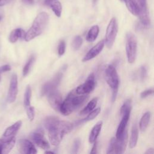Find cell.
<instances>
[{"instance_id":"1","label":"cell","mask_w":154,"mask_h":154,"mask_svg":"<svg viewBox=\"0 0 154 154\" xmlns=\"http://www.w3.org/2000/svg\"><path fill=\"white\" fill-rule=\"evenodd\" d=\"M43 124L48 131L50 143L54 146H58L64 135L73 129V125L70 122L62 120L54 116L46 117Z\"/></svg>"},{"instance_id":"2","label":"cell","mask_w":154,"mask_h":154,"mask_svg":"<svg viewBox=\"0 0 154 154\" xmlns=\"http://www.w3.org/2000/svg\"><path fill=\"white\" fill-rule=\"evenodd\" d=\"M86 94H78L75 90L70 91L60 106V111L64 116H69L78 109L88 99Z\"/></svg>"},{"instance_id":"3","label":"cell","mask_w":154,"mask_h":154,"mask_svg":"<svg viewBox=\"0 0 154 154\" xmlns=\"http://www.w3.org/2000/svg\"><path fill=\"white\" fill-rule=\"evenodd\" d=\"M48 21V14L46 12L40 13L34 20L31 28L25 32V40L29 42L40 35L46 27Z\"/></svg>"},{"instance_id":"4","label":"cell","mask_w":154,"mask_h":154,"mask_svg":"<svg viewBox=\"0 0 154 154\" xmlns=\"http://www.w3.org/2000/svg\"><path fill=\"white\" fill-rule=\"evenodd\" d=\"M128 131L126 129H125L123 134L120 138H112L110 140L106 153H123L126 150V147L128 143Z\"/></svg>"},{"instance_id":"5","label":"cell","mask_w":154,"mask_h":154,"mask_svg":"<svg viewBox=\"0 0 154 154\" xmlns=\"http://www.w3.org/2000/svg\"><path fill=\"white\" fill-rule=\"evenodd\" d=\"M126 52L128 62L131 64L134 63L137 57V42L135 36L132 32H128L126 35Z\"/></svg>"},{"instance_id":"6","label":"cell","mask_w":154,"mask_h":154,"mask_svg":"<svg viewBox=\"0 0 154 154\" xmlns=\"http://www.w3.org/2000/svg\"><path fill=\"white\" fill-rule=\"evenodd\" d=\"M118 32V23L116 17H112L107 26L104 42L106 47L111 49L115 42Z\"/></svg>"},{"instance_id":"7","label":"cell","mask_w":154,"mask_h":154,"mask_svg":"<svg viewBox=\"0 0 154 154\" xmlns=\"http://www.w3.org/2000/svg\"><path fill=\"white\" fill-rule=\"evenodd\" d=\"M105 79L106 83L112 90H118L119 78L114 66L109 64L105 70Z\"/></svg>"},{"instance_id":"8","label":"cell","mask_w":154,"mask_h":154,"mask_svg":"<svg viewBox=\"0 0 154 154\" xmlns=\"http://www.w3.org/2000/svg\"><path fill=\"white\" fill-rule=\"evenodd\" d=\"M138 7V13L137 16L139 17L141 25L144 28H149L150 25V20L147 9L146 0H137Z\"/></svg>"},{"instance_id":"9","label":"cell","mask_w":154,"mask_h":154,"mask_svg":"<svg viewBox=\"0 0 154 154\" xmlns=\"http://www.w3.org/2000/svg\"><path fill=\"white\" fill-rule=\"evenodd\" d=\"M96 85L95 76L94 73H90L85 81L79 85L75 90L78 94H87L92 91Z\"/></svg>"},{"instance_id":"10","label":"cell","mask_w":154,"mask_h":154,"mask_svg":"<svg viewBox=\"0 0 154 154\" xmlns=\"http://www.w3.org/2000/svg\"><path fill=\"white\" fill-rule=\"evenodd\" d=\"M62 78V73L59 72L57 73L54 77L50 81L46 82L42 87L41 94L42 96L47 95L50 92L57 89V87L60 83Z\"/></svg>"},{"instance_id":"11","label":"cell","mask_w":154,"mask_h":154,"mask_svg":"<svg viewBox=\"0 0 154 154\" xmlns=\"http://www.w3.org/2000/svg\"><path fill=\"white\" fill-rule=\"evenodd\" d=\"M30 138L36 146L44 150H48L49 149L50 146L43 135V132L41 129L35 131L30 134Z\"/></svg>"},{"instance_id":"12","label":"cell","mask_w":154,"mask_h":154,"mask_svg":"<svg viewBox=\"0 0 154 154\" xmlns=\"http://www.w3.org/2000/svg\"><path fill=\"white\" fill-rule=\"evenodd\" d=\"M17 149L20 153L24 154H35L37 152L32 143L26 139H20L18 141Z\"/></svg>"},{"instance_id":"13","label":"cell","mask_w":154,"mask_h":154,"mask_svg":"<svg viewBox=\"0 0 154 154\" xmlns=\"http://www.w3.org/2000/svg\"><path fill=\"white\" fill-rule=\"evenodd\" d=\"M46 96L51 107L55 111H60V106L63 102L61 93L56 89L48 93Z\"/></svg>"},{"instance_id":"14","label":"cell","mask_w":154,"mask_h":154,"mask_svg":"<svg viewBox=\"0 0 154 154\" xmlns=\"http://www.w3.org/2000/svg\"><path fill=\"white\" fill-rule=\"evenodd\" d=\"M17 76L16 74H13L11 76L8 92L7 94V101L9 103H13L15 101L17 94Z\"/></svg>"},{"instance_id":"15","label":"cell","mask_w":154,"mask_h":154,"mask_svg":"<svg viewBox=\"0 0 154 154\" xmlns=\"http://www.w3.org/2000/svg\"><path fill=\"white\" fill-rule=\"evenodd\" d=\"M104 45V40H102L100 42H99L96 45H95L92 48H91L88 51V52L85 55V56L82 58V61L86 62L96 57L102 51Z\"/></svg>"},{"instance_id":"16","label":"cell","mask_w":154,"mask_h":154,"mask_svg":"<svg viewBox=\"0 0 154 154\" xmlns=\"http://www.w3.org/2000/svg\"><path fill=\"white\" fill-rule=\"evenodd\" d=\"M130 113H131V110H128V111H126L125 112H124L122 115V120L119 123V125L117 128V130L116 134V138H120L123 134L124 131H125L126 125H127L128 120L129 119Z\"/></svg>"},{"instance_id":"17","label":"cell","mask_w":154,"mask_h":154,"mask_svg":"<svg viewBox=\"0 0 154 154\" xmlns=\"http://www.w3.org/2000/svg\"><path fill=\"white\" fill-rule=\"evenodd\" d=\"M22 122L21 120H19L9 126L6 129L3 134V139H10L15 136L16 133L18 132L22 126Z\"/></svg>"},{"instance_id":"18","label":"cell","mask_w":154,"mask_h":154,"mask_svg":"<svg viewBox=\"0 0 154 154\" xmlns=\"http://www.w3.org/2000/svg\"><path fill=\"white\" fill-rule=\"evenodd\" d=\"M43 5L50 7L57 17H60L61 16L62 6L61 3L58 0H46Z\"/></svg>"},{"instance_id":"19","label":"cell","mask_w":154,"mask_h":154,"mask_svg":"<svg viewBox=\"0 0 154 154\" xmlns=\"http://www.w3.org/2000/svg\"><path fill=\"white\" fill-rule=\"evenodd\" d=\"M102 126V122L100 121V122H97L92 128V129L90 133L89 138H88L89 142L91 144L93 143L94 141H96V140L100 134V132L101 131Z\"/></svg>"},{"instance_id":"20","label":"cell","mask_w":154,"mask_h":154,"mask_svg":"<svg viewBox=\"0 0 154 154\" xmlns=\"http://www.w3.org/2000/svg\"><path fill=\"white\" fill-rule=\"evenodd\" d=\"M3 143L2 146V152L1 154L8 153L14 147L16 143L15 137L11 138L10 139H3Z\"/></svg>"},{"instance_id":"21","label":"cell","mask_w":154,"mask_h":154,"mask_svg":"<svg viewBox=\"0 0 154 154\" xmlns=\"http://www.w3.org/2000/svg\"><path fill=\"white\" fill-rule=\"evenodd\" d=\"M25 32L21 28H16L13 29L10 35H9V41L13 43L17 41L19 38H25Z\"/></svg>"},{"instance_id":"22","label":"cell","mask_w":154,"mask_h":154,"mask_svg":"<svg viewBox=\"0 0 154 154\" xmlns=\"http://www.w3.org/2000/svg\"><path fill=\"white\" fill-rule=\"evenodd\" d=\"M138 138V129L137 125L135 124L132 126L131 132V137L129 140V147L130 148L132 149L134 148L137 143Z\"/></svg>"},{"instance_id":"23","label":"cell","mask_w":154,"mask_h":154,"mask_svg":"<svg viewBox=\"0 0 154 154\" xmlns=\"http://www.w3.org/2000/svg\"><path fill=\"white\" fill-rule=\"evenodd\" d=\"M99 28L97 25H94L90 28L86 36V40L89 42H94L98 36Z\"/></svg>"},{"instance_id":"24","label":"cell","mask_w":154,"mask_h":154,"mask_svg":"<svg viewBox=\"0 0 154 154\" xmlns=\"http://www.w3.org/2000/svg\"><path fill=\"white\" fill-rule=\"evenodd\" d=\"M150 116H151L150 112L149 111H147L145 112L141 117L139 123V127L141 131L143 132L147 129L149 123L150 122Z\"/></svg>"},{"instance_id":"25","label":"cell","mask_w":154,"mask_h":154,"mask_svg":"<svg viewBox=\"0 0 154 154\" xmlns=\"http://www.w3.org/2000/svg\"><path fill=\"white\" fill-rule=\"evenodd\" d=\"M123 1V0H122ZM128 10L134 15L137 16L138 13V7L135 0H123Z\"/></svg>"},{"instance_id":"26","label":"cell","mask_w":154,"mask_h":154,"mask_svg":"<svg viewBox=\"0 0 154 154\" xmlns=\"http://www.w3.org/2000/svg\"><path fill=\"white\" fill-rule=\"evenodd\" d=\"M97 103V98L94 97L91 100H90L87 105L84 108V109L80 112L81 115H86L88 114L90 112L93 111L94 108L96 107Z\"/></svg>"},{"instance_id":"27","label":"cell","mask_w":154,"mask_h":154,"mask_svg":"<svg viewBox=\"0 0 154 154\" xmlns=\"http://www.w3.org/2000/svg\"><path fill=\"white\" fill-rule=\"evenodd\" d=\"M31 88L29 85H28L26 87L24 97H23V105L26 108L31 106Z\"/></svg>"},{"instance_id":"28","label":"cell","mask_w":154,"mask_h":154,"mask_svg":"<svg viewBox=\"0 0 154 154\" xmlns=\"http://www.w3.org/2000/svg\"><path fill=\"white\" fill-rule=\"evenodd\" d=\"M35 61V57L34 55H31L29 58L28 59V61L26 63L25 65L24 66L23 68V70H22V73H23V76H26L28 73L30 71L31 67L32 66V65L33 64L34 62Z\"/></svg>"},{"instance_id":"29","label":"cell","mask_w":154,"mask_h":154,"mask_svg":"<svg viewBox=\"0 0 154 154\" xmlns=\"http://www.w3.org/2000/svg\"><path fill=\"white\" fill-rule=\"evenodd\" d=\"M100 108H97L95 109H93V111H91V112H90L88 113V114L87 115V116L85 118L81 120H82L81 122H88V121L93 120L98 116V114L100 113Z\"/></svg>"},{"instance_id":"30","label":"cell","mask_w":154,"mask_h":154,"mask_svg":"<svg viewBox=\"0 0 154 154\" xmlns=\"http://www.w3.org/2000/svg\"><path fill=\"white\" fill-rule=\"evenodd\" d=\"M82 44V38L80 35H76L72 41V47L74 50H78Z\"/></svg>"},{"instance_id":"31","label":"cell","mask_w":154,"mask_h":154,"mask_svg":"<svg viewBox=\"0 0 154 154\" xmlns=\"http://www.w3.org/2000/svg\"><path fill=\"white\" fill-rule=\"evenodd\" d=\"M131 109V101L130 99H128L124 102V103L122 105L120 108V114L122 115L126 111Z\"/></svg>"},{"instance_id":"32","label":"cell","mask_w":154,"mask_h":154,"mask_svg":"<svg viewBox=\"0 0 154 154\" xmlns=\"http://www.w3.org/2000/svg\"><path fill=\"white\" fill-rule=\"evenodd\" d=\"M25 109H26V114H27L28 119L30 121H32L34 119V115H35L34 108L31 106H29L26 108Z\"/></svg>"},{"instance_id":"33","label":"cell","mask_w":154,"mask_h":154,"mask_svg":"<svg viewBox=\"0 0 154 154\" xmlns=\"http://www.w3.org/2000/svg\"><path fill=\"white\" fill-rule=\"evenodd\" d=\"M66 51V43L64 40H61L58 46V53L59 55H63Z\"/></svg>"},{"instance_id":"34","label":"cell","mask_w":154,"mask_h":154,"mask_svg":"<svg viewBox=\"0 0 154 154\" xmlns=\"http://www.w3.org/2000/svg\"><path fill=\"white\" fill-rule=\"evenodd\" d=\"M81 144V141L80 140L77 138L75 139V141H73V144L72 146V153H76L78 152V150L79 149Z\"/></svg>"},{"instance_id":"35","label":"cell","mask_w":154,"mask_h":154,"mask_svg":"<svg viewBox=\"0 0 154 154\" xmlns=\"http://www.w3.org/2000/svg\"><path fill=\"white\" fill-rule=\"evenodd\" d=\"M147 76V69L145 66H141L139 70L138 76L140 80L143 81Z\"/></svg>"},{"instance_id":"36","label":"cell","mask_w":154,"mask_h":154,"mask_svg":"<svg viewBox=\"0 0 154 154\" xmlns=\"http://www.w3.org/2000/svg\"><path fill=\"white\" fill-rule=\"evenodd\" d=\"M153 93V90L152 89H148L146 90L143 91V92H141V93L140 94V97L141 98H146L147 96L152 94Z\"/></svg>"},{"instance_id":"37","label":"cell","mask_w":154,"mask_h":154,"mask_svg":"<svg viewBox=\"0 0 154 154\" xmlns=\"http://www.w3.org/2000/svg\"><path fill=\"white\" fill-rule=\"evenodd\" d=\"M11 70V67L8 64L4 65L1 67H0V73H2L5 72H8Z\"/></svg>"},{"instance_id":"38","label":"cell","mask_w":154,"mask_h":154,"mask_svg":"<svg viewBox=\"0 0 154 154\" xmlns=\"http://www.w3.org/2000/svg\"><path fill=\"white\" fill-rule=\"evenodd\" d=\"M94 144L93 146V147L90 151V153H97V142L96 141H94Z\"/></svg>"},{"instance_id":"39","label":"cell","mask_w":154,"mask_h":154,"mask_svg":"<svg viewBox=\"0 0 154 154\" xmlns=\"http://www.w3.org/2000/svg\"><path fill=\"white\" fill-rule=\"evenodd\" d=\"M13 1V0H0V7L5 5Z\"/></svg>"},{"instance_id":"40","label":"cell","mask_w":154,"mask_h":154,"mask_svg":"<svg viewBox=\"0 0 154 154\" xmlns=\"http://www.w3.org/2000/svg\"><path fill=\"white\" fill-rule=\"evenodd\" d=\"M22 2L26 5H32L34 3V0H22Z\"/></svg>"},{"instance_id":"41","label":"cell","mask_w":154,"mask_h":154,"mask_svg":"<svg viewBox=\"0 0 154 154\" xmlns=\"http://www.w3.org/2000/svg\"><path fill=\"white\" fill-rule=\"evenodd\" d=\"M154 151H153V148H150V149H148L147 150L146 152H145V154H152V153H153Z\"/></svg>"},{"instance_id":"42","label":"cell","mask_w":154,"mask_h":154,"mask_svg":"<svg viewBox=\"0 0 154 154\" xmlns=\"http://www.w3.org/2000/svg\"><path fill=\"white\" fill-rule=\"evenodd\" d=\"M2 143H3V140H2V139H1V138H0V154H1V152H2Z\"/></svg>"},{"instance_id":"43","label":"cell","mask_w":154,"mask_h":154,"mask_svg":"<svg viewBox=\"0 0 154 154\" xmlns=\"http://www.w3.org/2000/svg\"><path fill=\"white\" fill-rule=\"evenodd\" d=\"M38 2H39L40 4H42L43 5V4H44V2H45L46 0H38Z\"/></svg>"},{"instance_id":"44","label":"cell","mask_w":154,"mask_h":154,"mask_svg":"<svg viewBox=\"0 0 154 154\" xmlns=\"http://www.w3.org/2000/svg\"><path fill=\"white\" fill-rule=\"evenodd\" d=\"M45 153H54V152H53V151H50V150H48V151L45 152Z\"/></svg>"},{"instance_id":"45","label":"cell","mask_w":154,"mask_h":154,"mask_svg":"<svg viewBox=\"0 0 154 154\" xmlns=\"http://www.w3.org/2000/svg\"><path fill=\"white\" fill-rule=\"evenodd\" d=\"M2 20V16H0V21Z\"/></svg>"},{"instance_id":"46","label":"cell","mask_w":154,"mask_h":154,"mask_svg":"<svg viewBox=\"0 0 154 154\" xmlns=\"http://www.w3.org/2000/svg\"><path fill=\"white\" fill-rule=\"evenodd\" d=\"M121 1H122V0H121Z\"/></svg>"}]
</instances>
